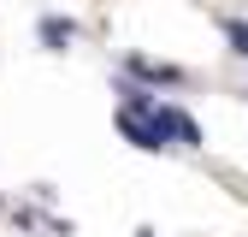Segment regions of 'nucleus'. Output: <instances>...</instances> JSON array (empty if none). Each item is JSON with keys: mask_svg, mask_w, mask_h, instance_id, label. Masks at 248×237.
<instances>
[{"mask_svg": "<svg viewBox=\"0 0 248 237\" xmlns=\"http://www.w3.org/2000/svg\"><path fill=\"white\" fill-rule=\"evenodd\" d=\"M160 125H166V142H183V148L201 142V125H195L189 113H177V107H160Z\"/></svg>", "mask_w": 248, "mask_h": 237, "instance_id": "1", "label": "nucleus"}, {"mask_svg": "<svg viewBox=\"0 0 248 237\" xmlns=\"http://www.w3.org/2000/svg\"><path fill=\"white\" fill-rule=\"evenodd\" d=\"M36 36H42V42H47L53 53H65V48L77 42V24H71V18H59V12H47V18L36 24Z\"/></svg>", "mask_w": 248, "mask_h": 237, "instance_id": "2", "label": "nucleus"}, {"mask_svg": "<svg viewBox=\"0 0 248 237\" xmlns=\"http://www.w3.org/2000/svg\"><path fill=\"white\" fill-rule=\"evenodd\" d=\"M124 71H136V77H148V83H183V71H177V66H154V59H142V53L124 59Z\"/></svg>", "mask_w": 248, "mask_h": 237, "instance_id": "3", "label": "nucleus"}, {"mask_svg": "<svg viewBox=\"0 0 248 237\" xmlns=\"http://www.w3.org/2000/svg\"><path fill=\"white\" fill-rule=\"evenodd\" d=\"M225 42H231V53L248 59V24H242V18H225Z\"/></svg>", "mask_w": 248, "mask_h": 237, "instance_id": "4", "label": "nucleus"}]
</instances>
